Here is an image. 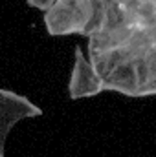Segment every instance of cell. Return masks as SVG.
<instances>
[{
    "label": "cell",
    "mask_w": 156,
    "mask_h": 157,
    "mask_svg": "<svg viewBox=\"0 0 156 157\" xmlns=\"http://www.w3.org/2000/svg\"><path fill=\"white\" fill-rule=\"evenodd\" d=\"M94 18L92 0H57L48 11H44V28L50 37H84Z\"/></svg>",
    "instance_id": "6da1fadb"
},
{
    "label": "cell",
    "mask_w": 156,
    "mask_h": 157,
    "mask_svg": "<svg viewBox=\"0 0 156 157\" xmlns=\"http://www.w3.org/2000/svg\"><path fill=\"white\" fill-rule=\"evenodd\" d=\"M44 112L26 95L11 90H0V152H6V141L11 128L24 119L40 117Z\"/></svg>",
    "instance_id": "7a4b0ae2"
},
{
    "label": "cell",
    "mask_w": 156,
    "mask_h": 157,
    "mask_svg": "<svg viewBox=\"0 0 156 157\" xmlns=\"http://www.w3.org/2000/svg\"><path fill=\"white\" fill-rule=\"evenodd\" d=\"M103 91H107L105 90V78L97 73L90 57H86L83 53V49L79 46H76L72 75H70V82H68L70 99L77 101V99H86V97H96Z\"/></svg>",
    "instance_id": "3957f363"
},
{
    "label": "cell",
    "mask_w": 156,
    "mask_h": 157,
    "mask_svg": "<svg viewBox=\"0 0 156 157\" xmlns=\"http://www.w3.org/2000/svg\"><path fill=\"white\" fill-rule=\"evenodd\" d=\"M105 90L125 95V97H136L138 99L140 78H138V71H136L134 62L125 60V62L117 64L114 70H110V73L105 77Z\"/></svg>",
    "instance_id": "277c9868"
},
{
    "label": "cell",
    "mask_w": 156,
    "mask_h": 157,
    "mask_svg": "<svg viewBox=\"0 0 156 157\" xmlns=\"http://www.w3.org/2000/svg\"><path fill=\"white\" fill-rule=\"evenodd\" d=\"M57 0H26V4L30 6V7H35V9H39V11H48L53 4H55Z\"/></svg>",
    "instance_id": "5b68a950"
}]
</instances>
